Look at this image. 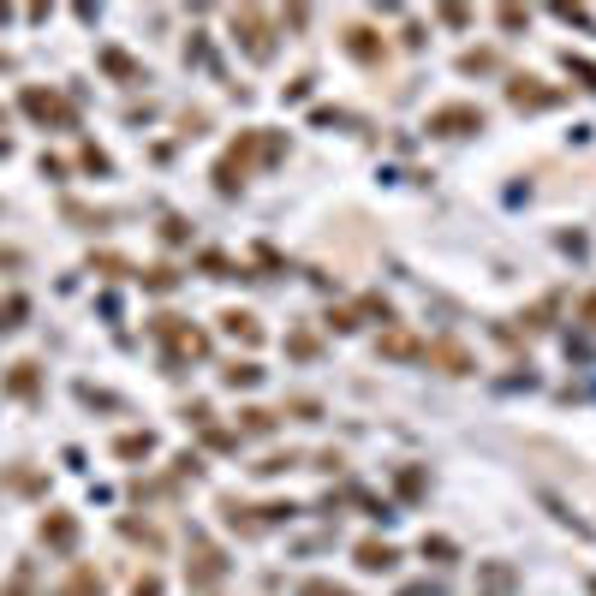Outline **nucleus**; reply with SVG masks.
Segmentation results:
<instances>
[{
  "instance_id": "nucleus-8",
  "label": "nucleus",
  "mask_w": 596,
  "mask_h": 596,
  "mask_svg": "<svg viewBox=\"0 0 596 596\" xmlns=\"http://www.w3.org/2000/svg\"><path fill=\"white\" fill-rule=\"evenodd\" d=\"M60 596H101V578H96V573H78V578H72V584H66Z\"/></svg>"
},
{
  "instance_id": "nucleus-3",
  "label": "nucleus",
  "mask_w": 596,
  "mask_h": 596,
  "mask_svg": "<svg viewBox=\"0 0 596 596\" xmlns=\"http://www.w3.org/2000/svg\"><path fill=\"white\" fill-rule=\"evenodd\" d=\"M42 543H54V549H72V543H78V525H72L66 513L42 519Z\"/></svg>"
},
{
  "instance_id": "nucleus-6",
  "label": "nucleus",
  "mask_w": 596,
  "mask_h": 596,
  "mask_svg": "<svg viewBox=\"0 0 596 596\" xmlns=\"http://www.w3.org/2000/svg\"><path fill=\"white\" fill-rule=\"evenodd\" d=\"M358 560H364L370 573H382V567H394V549H388V543H364V549H358Z\"/></svg>"
},
{
  "instance_id": "nucleus-15",
  "label": "nucleus",
  "mask_w": 596,
  "mask_h": 596,
  "mask_svg": "<svg viewBox=\"0 0 596 596\" xmlns=\"http://www.w3.org/2000/svg\"><path fill=\"white\" fill-rule=\"evenodd\" d=\"M304 596H352V591H340V584H304Z\"/></svg>"
},
{
  "instance_id": "nucleus-5",
  "label": "nucleus",
  "mask_w": 596,
  "mask_h": 596,
  "mask_svg": "<svg viewBox=\"0 0 596 596\" xmlns=\"http://www.w3.org/2000/svg\"><path fill=\"white\" fill-rule=\"evenodd\" d=\"M430 125H436V132H454V125H483V114H477V108H447V114H436Z\"/></svg>"
},
{
  "instance_id": "nucleus-12",
  "label": "nucleus",
  "mask_w": 596,
  "mask_h": 596,
  "mask_svg": "<svg viewBox=\"0 0 596 596\" xmlns=\"http://www.w3.org/2000/svg\"><path fill=\"white\" fill-rule=\"evenodd\" d=\"M227 382H233V388H238V382L251 388V382H257V364H233V370H227Z\"/></svg>"
},
{
  "instance_id": "nucleus-17",
  "label": "nucleus",
  "mask_w": 596,
  "mask_h": 596,
  "mask_svg": "<svg viewBox=\"0 0 596 596\" xmlns=\"http://www.w3.org/2000/svg\"><path fill=\"white\" fill-rule=\"evenodd\" d=\"M0 125H6V114H0Z\"/></svg>"
},
{
  "instance_id": "nucleus-7",
  "label": "nucleus",
  "mask_w": 596,
  "mask_h": 596,
  "mask_svg": "<svg viewBox=\"0 0 596 596\" xmlns=\"http://www.w3.org/2000/svg\"><path fill=\"white\" fill-rule=\"evenodd\" d=\"M238 30H245V42H251V54H269V36H262V19H238Z\"/></svg>"
},
{
  "instance_id": "nucleus-10",
  "label": "nucleus",
  "mask_w": 596,
  "mask_h": 596,
  "mask_svg": "<svg viewBox=\"0 0 596 596\" xmlns=\"http://www.w3.org/2000/svg\"><path fill=\"white\" fill-rule=\"evenodd\" d=\"M101 66H108V72H119V78H138V66H132V60H125V54H114V48L101 54Z\"/></svg>"
},
{
  "instance_id": "nucleus-13",
  "label": "nucleus",
  "mask_w": 596,
  "mask_h": 596,
  "mask_svg": "<svg viewBox=\"0 0 596 596\" xmlns=\"http://www.w3.org/2000/svg\"><path fill=\"white\" fill-rule=\"evenodd\" d=\"M227 328H233V334H245V340H257V322H251V317H238V310L227 317Z\"/></svg>"
},
{
  "instance_id": "nucleus-1",
  "label": "nucleus",
  "mask_w": 596,
  "mask_h": 596,
  "mask_svg": "<svg viewBox=\"0 0 596 596\" xmlns=\"http://www.w3.org/2000/svg\"><path fill=\"white\" fill-rule=\"evenodd\" d=\"M156 334L167 340L179 358H197L203 352V334H197V328H179V317H156Z\"/></svg>"
},
{
  "instance_id": "nucleus-14",
  "label": "nucleus",
  "mask_w": 596,
  "mask_h": 596,
  "mask_svg": "<svg viewBox=\"0 0 596 596\" xmlns=\"http://www.w3.org/2000/svg\"><path fill=\"white\" fill-rule=\"evenodd\" d=\"M6 596H30V567H19V573H12V584H6Z\"/></svg>"
},
{
  "instance_id": "nucleus-4",
  "label": "nucleus",
  "mask_w": 596,
  "mask_h": 596,
  "mask_svg": "<svg viewBox=\"0 0 596 596\" xmlns=\"http://www.w3.org/2000/svg\"><path fill=\"white\" fill-rule=\"evenodd\" d=\"M6 388L19 399H36V364H12V376H6Z\"/></svg>"
},
{
  "instance_id": "nucleus-11",
  "label": "nucleus",
  "mask_w": 596,
  "mask_h": 596,
  "mask_svg": "<svg viewBox=\"0 0 596 596\" xmlns=\"http://www.w3.org/2000/svg\"><path fill=\"white\" fill-rule=\"evenodd\" d=\"M149 447H156V441H149V436H125V441H119V454H125V459H138V454H149Z\"/></svg>"
},
{
  "instance_id": "nucleus-2",
  "label": "nucleus",
  "mask_w": 596,
  "mask_h": 596,
  "mask_svg": "<svg viewBox=\"0 0 596 596\" xmlns=\"http://www.w3.org/2000/svg\"><path fill=\"white\" fill-rule=\"evenodd\" d=\"M24 114L54 119V125H72V108H66L60 96H48V90H24Z\"/></svg>"
},
{
  "instance_id": "nucleus-9",
  "label": "nucleus",
  "mask_w": 596,
  "mask_h": 596,
  "mask_svg": "<svg viewBox=\"0 0 596 596\" xmlns=\"http://www.w3.org/2000/svg\"><path fill=\"white\" fill-rule=\"evenodd\" d=\"M19 317H24V298H6V304H0V334L19 328Z\"/></svg>"
},
{
  "instance_id": "nucleus-16",
  "label": "nucleus",
  "mask_w": 596,
  "mask_h": 596,
  "mask_svg": "<svg viewBox=\"0 0 596 596\" xmlns=\"http://www.w3.org/2000/svg\"><path fill=\"white\" fill-rule=\"evenodd\" d=\"M132 596H161V584H156V578H138V591H132Z\"/></svg>"
}]
</instances>
